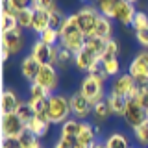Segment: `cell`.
Here are the masks:
<instances>
[{"label": "cell", "mask_w": 148, "mask_h": 148, "mask_svg": "<svg viewBox=\"0 0 148 148\" xmlns=\"http://www.w3.org/2000/svg\"><path fill=\"white\" fill-rule=\"evenodd\" d=\"M71 102L63 95H50L48 98V108H46V115H48L52 124H65L71 119Z\"/></svg>", "instance_id": "cell-2"}, {"label": "cell", "mask_w": 148, "mask_h": 148, "mask_svg": "<svg viewBox=\"0 0 148 148\" xmlns=\"http://www.w3.org/2000/svg\"><path fill=\"white\" fill-rule=\"evenodd\" d=\"M146 117H148V111H146Z\"/></svg>", "instance_id": "cell-49"}, {"label": "cell", "mask_w": 148, "mask_h": 148, "mask_svg": "<svg viewBox=\"0 0 148 148\" xmlns=\"http://www.w3.org/2000/svg\"><path fill=\"white\" fill-rule=\"evenodd\" d=\"M34 83L41 85L45 91H48L50 95H54V91L58 89V83H59V76H58V69H56V65H52V63L43 65Z\"/></svg>", "instance_id": "cell-9"}, {"label": "cell", "mask_w": 148, "mask_h": 148, "mask_svg": "<svg viewBox=\"0 0 148 148\" xmlns=\"http://www.w3.org/2000/svg\"><path fill=\"white\" fill-rule=\"evenodd\" d=\"M48 28H50V13L48 11H43V9H35L32 30H34L37 35H41L45 30H48Z\"/></svg>", "instance_id": "cell-21"}, {"label": "cell", "mask_w": 148, "mask_h": 148, "mask_svg": "<svg viewBox=\"0 0 148 148\" xmlns=\"http://www.w3.org/2000/svg\"><path fill=\"white\" fill-rule=\"evenodd\" d=\"M87 74H89V76H92L95 80L102 82V83H106V82H108V78H109V76H108V72H106V69H104V63H102V61L96 63V65H95V67H92Z\"/></svg>", "instance_id": "cell-36"}, {"label": "cell", "mask_w": 148, "mask_h": 148, "mask_svg": "<svg viewBox=\"0 0 148 148\" xmlns=\"http://www.w3.org/2000/svg\"><path fill=\"white\" fill-rule=\"evenodd\" d=\"M133 135H135V141L139 143V145L148 148V120L133 130Z\"/></svg>", "instance_id": "cell-33"}, {"label": "cell", "mask_w": 148, "mask_h": 148, "mask_svg": "<svg viewBox=\"0 0 148 148\" xmlns=\"http://www.w3.org/2000/svg\"><path fill=\"white\" fill-rule=\"evenodd\" d=\"M76 145V139H67V137H59L54 143V148H74Z\"/></svg>", "instance_id": "cell-44"}, {"label": "cell", "mask_w": 148, "mask_h": 148, "mask_svg": "<svg viewBox=\"0 0 148 148\" xmlns=\"http://www.w3.org/2000/svg\"><path fill=\"white\" fill-rule=\"evenodd\" d=\"M91 148H108V146H106V141H104V143H102V141H96Z\"/></svg>", "instance_id": "cell-45"}, {"label": "cell", "mask_w": 148, "mask_h": 148, "mask_svg": "<svg viewBox=\"0 0 148 148\" xmlns=\"http://www.w3.org/2000/svg\"><path fill=\"white\" fill-rule=\"evenodd\" d=\"M135 39H137V43L141 45L143 48H145V50H148V28L135 32Z\"/></svg>", "instance_id": "cell-43"}, {"label": "cell", "mask_w": 148, "mask_h": 148, "mask_svg": "<svg viewBox=\"0 0 148 148\" xmlns=\"http://www.w3.org/2000/svg\"><path fill=\"white\" fill-rule=\"evenodd\" d=\"M80 92H82V95H83L87 100L91 102L92 106H95V104H98L100 100H104V98H106L104 83H102V82H98V80H95V78H92V76H89V74H87V76L82 80Z\"/></svg>", "instance_id": "cell-7"}, {"label": "cell", "mask_w": 148, "mask_h": 148, "mask_svg": "<svg viewBox=\"0 0 148 148\" xmlns=\"http://www.w3.org/2000/svg\"><path fill=\"white\" fill-rule=\"evenodd\" d=\"M106 146L108 148H130V141L126 139V135L120 132H115L106 139Z\"/></svg>", "instance_id": "cell-26"}, {"label": "cell", "mask_w": 148, "mask_h": 148, "mask_svg": "<svg viewBox=\"0 0 148 148\" xmlns=\"http://www.w3.org/2000/svg\"><path fill=\"white\" fill-rule=\"evenodd\" d=\"M119 52H120L119 41H117V39H109L108 43H106V50H104V54H102L100 61L104 63V61H109V59H115V58H119Z\"/></svg>", "instance_id": "cell-30"}, {"label": "cell", "mask_w": 148, "mask_h": 148, "mask_svg": "<svg viewBox=\"0 0 148 148\" xmlns=\"http://www.w3.org/2000/svg\"><path fill=\"white\" fill-rule=\"evenodd\" d=\"M34 58L39 61L41 65H48L52 63V56H54V46L50 45H45L41 39H37L34 46H32V52H30Z\"/></svg>", "instance_id": "cell-15"}, {"label": "cell", "mask_w": 148, "mask_h": 148, "mask_svg": "<svg viewBox=\"0 0 148 148\" xmlns=\"http://www.w3.org/2000/svg\"><path fill=\"white\" fill-rule=\"evenodd\" d=\"M128 74L135 80L137 85L148 83V50H143L135 56V59H132L128 67Z\"/></svg>", "instance_id": "cell-6"}, {"label": "cell", "mask_w": 148, "mask_h": 148, "mask_svg": "<svg viewBox=\"0 0 148 148\" xmlns=\"http://www.w3.org/2000/svg\"><path fill=\"white\" fill-rule=\"evenodd\" d=\"M111 34H113V24H111V18L102 15L98 18V24H96L95 37H100V39H104V41H109V39H113Z\"/></svg>", "instance_id": "cell-22"}, {"label": "cell", "mask_w": 148, "mask_h": 148, "mask_svg": "<svg viewBox=\"0 0 148 148\" xmlns=\"http://www.w3.org/2000/svg\"><path fill=\"white\" fill-rule=\"evenodd\" d=\"M18 141H21L22 148H35V146H39V137H37L35 133H32L28 128L18 135Z\"/></svg>", "instance_id": "cell-31"}, {"label": "cell", "mask_w": 148, "mask_h": 148, "mask_svg": "<svg viewBox=\"0 0 148 148\" xmlns=\"http://www.w3.org/2000/svg\"><path fill=\"white\" fill-rule=\"evenodd\" d=\"M32 8L34 9H43V11H54V9H58V4H56V0H34V4H32Z\"/></svg>", "instance_id": "cell-38"}, {"label": "cell", "mask_w": 148, "mask_h": 148, "mask_svg": "<svg viewBox=\"0 0 148 148\" xmlns=\"http://www.w3.org/2000/svg\"><path fill=\"white\" fill-rule=\"evenodd\" d=\"M95 4H96L98 11H100L104 17L113 18V15H115V8H117L119 0H95Z\"/></svg>", "instance_id": "cell-28"}, {"label": "cell", "mask_w": 148, "mask_h": 148, "mask_svg": "<svg viewBox=\"0 0 148 148\" xmlns=\"http://www.w3.org/2000/svg\"><path fill=\"white\" fill-rule=\"evenodd\" d=\"M41 67H43V65H41L34 56L30 54V56H26V58L22 59V63H21V74L30 83H34L35 78H37V74H39V71H41Z\"/></svg>", "instance_id": "cell-17"}, {"label": "cell", "mask_w": 148, "mask_h": 148, "mask_svg": "<svg viewBox=\"0 0 148 148\" xmlns=\"http://www.w3.org/2000/svg\"><path fill=\"white\" fill-rule=\"evenodd\" d=\"M0 148H22L18 137H2L0 141Z\"/></svg>", "instance_id": "cell-42"}, {"label": "cell", "mask_w": 148, "mask_h": 148, "mask_svg": "<svg viewBox=\"0 0 148 148\" xmlns=\"http://www.w3.org/2000/svg\"><path fill=\"white\" fill-rule=\"evenodd\" d=\"M92 117H95L96 124H104V122H108V120L113 117V109H111L109 102L106 98L92 106Z\"/></svg>", "instance_id": "cell-20"}, {"label": "cell", "mask_w": 148, "mask_h": 148, "mask_svg": "<svg viewBox=\"0 0 148 148\" xmlns=\"http://www.w3.org/2000/svg\"><path fill=\"white\" fill-rule=\"evenodd\" d=\"M69 15H63L61 9H54V11H50V28L56 32H61V28L65 24V21H67Z\"/></svg>", "instance_id": "cell-32"}, {"label": "cell", "mask_w": 148, "mask_h": 148, "mask_svg": "<svg viewBox=\"0 0 148 148\" xmlns=\"http://www.w3.org/2000/svg\"><path fill=\"white\" fill-rule=\"evenodd\" d=\"M35 148H43V146H41V145H39V146H35Z\"/></svg>", "instance_id": "cell-48"}, {"label": "cell", "mask_w": 148, "mask_h": 148, "mask_svg": "<svg viewBox=\"0 0 148 148\" xmlns=\"http://www.w3.org/2000/svg\"><path fill=\"white\" fill-rule=\"evenodd\" d=\"M37 98H50V92L45 91L37 83H32L30 85V100H37Z\"/></svg>", "instance_id": "cell-40"}, {"label": "cell", "mask_w": 148, "mask_h": 148, "mask_svg": "<svg viewBox=\"0 0 148 148\" xmlns=\"http://www.w3.org/2000/svg\"><path fill=\"white\" fill-rule=\"evenodd\" d=\"M82 130V120L78 119H69L65 124H61V137L67 139H78Z\"/></svg>", "instance_id": "cell-24"}, {"label": "cell", "mask_w": 148, "mask_h": 148, "mask_svg": "<svg viewBox=\"0 0 148 148\" xmlns=\"http://www.w3.org/2000/svg\"><path fill=\"white\" fill-rule=\"evenodd\" d=\"M132 28L135 32H139V30H145V28H148V15L145 11H137V15H135V18H133V24H132Z\"/></svg>", "instance_id": "cell-39"}, {"label": "cell", "mask_w": 148, "mask_h": 148, "mask_svg": "<svg viewBox=\"0 0 148 148\" xmlns=\"http://www.w3.org/2000/svg\"><path fill=\"white\" fill-rule=\"evenodd\" d=\"M34 0H2V8L9 9L11 13H18L22 9H28L32 8Z\"/></svg>", "instance_id": "cell-29"}, {"label": "cell", "mask_w": 148, "mask_h": 148, "mask_svg": "<svg viewBox=\"0 0 148 148\" xmlns=\"http://www.w3.org/2000/svg\"><path fill=\"white\" fill-rule=\"evenodd\" d=\"M50 124H52V122H50L48 115H46V113H41V115H35V117L26 124V128L30 130L32 133H35V135L41 139V137H45L46 133H48Z\"/></svg>", "instance_id": "cell-16"}, {"label": "cell", "mask_w": 148, "mask_h": 148, "mask_svg": "<svg viewBox=\"0 0 148 148\" xmlns=\"http://www.w3.org/2000/svg\"><path fill=\"white\" fill-rule=\"evenodd\" d=\"M71 63H74V54L63 46H54V56H52V65L59 69H67Z\"/></svg>", "instance_id": "cell-19"}, {"label": "cell", "mask_w": 148, "mask_h": 148, "mask_svg": "<svg viewBox=\"0 0 148 148\" xmlns=\"http://www.w3.org/2000/svg\"><path fill=\"white\" fill-rule=\"evenodd\" d=\"M76 22L80 26L82 34L89 39V37H95V30H96V24H98V18L102 17V13L98 11L96 6H83L82 9H78L76 13Z\"/></svg>", "instance_id": "cell-3"}, {"label": "cell", "mask_w": 148, "mask_h": 148, "mask_svg": "<svg viewBox=\"0 0 148 148\" xmlns=\"http://www.w3.org/2000/svg\"><path fill=\"white\" fill-rule=\"evenodd\" d=\"M104 69H106V72H108L109 78L120 74V63H119V59L115 58V59H109V61H104Z\"/></svg>", "instance_id": "cell-41"}, {"label": "cell", "mask_w": 148, "mask_h": 148, "mask_svg": "<svg viewBox=\"0 0 148 148\" xmlns=\"http://www.w3.org/2000/svg\"><path fill=\"white\" fill-rule=\"evenodd\" d=\"M69 102H71V111H72V115L76 119L85 120L89 115H92V104L82 95L80 91H76L74 95L69 96Z\"/></svg>", "instance_id": "cell-11"}, {"label": "cell", "mask_w": 148, "mask_h": 148, "mask_svg": "<svg viewBox=\"0 0 148 148\" xmlns=\"http://www.w3.org/2000/svg\"><path fill=\"white\" fill-rule=\"evenodd\" d=\"M17 115H18V117H21L22 120H24V124H28L32 119L35 117V111L32 109L30 102H22V104L18 106V109H17Z\"/></svg>", "instance_id": "cell-34"}, {"label": "cell", "mask_w": 148, "mask_h": 148, "mask_svg": "<svg viewBox=\"0 0 148 148\" xmlns=\"http://www.w3.org/2000/svg\"><path fill=\"white\" fill-rule=\"evenodd\" d=\"M74 148H91V146H85V145H82V143H78V141H76V145H74Z\"/></svg>", "instance_id": "cell-46"}, {"label": "cell", "mask_w": 148, "mask_h": 148, "mask_svg": "<svg viewBox=\"0 0 148 148\" xmlns=\"http://www.w3.org/2000/svg\"><path fill=\"white\" fill-rule=\"evenodd\" d=\"M137 91V83L130 74H120L113 80L111 83V95H117V96H122V98H133Z\"/></svg>", "instance_id": "cell-10"}, {"label": "cell", "mask_w": 148, "mask_h": 148, "mask_svg": "<svg viewBox=\"0 0 148 148\" xmlns=\"http://www.w3.org/2000/svg\"><path fill=\"white\" fill-rule=\"evenodd\" d=\"M39 39L43 41L45 45L58 46V41H59V32H56V30H52V28H48V30H45L43 34L39 35Z\"/></svg>", "instance_id": "cell-37"}, {"label": "cell", "mask_w": 148, "mask_h": 148, "mask_svg": "<svg viewBox=\"0 0 148 148\" xmlns=\"http://www.w3.org/2000/svg\"><path fill=\"white\" fill-rule=\"evenodd\" d=\"M126 2H130V4H135V2H139V0H126Z\"/></svg>", "instance_id": "cell-47"}, {"label": "cell", "mask_w": 148, "mask_h": 148, "mask_svg": "<svg viewBox=\"0 0 148 148\" xmlns=\"http://www.w3.org/2000/svg\"><path fill=\"white\" fill-rule=\"evenodd\" d=\"M122 119H124V122H126L132 130H135L137 126H141L143 122H146V120H148L146 109L143 108L135 98H128L126 100V109H124Z\"/></svg>", "instance_id": "cell-5"}, {"label": "cell", "mask_w": 148, "mask_h": 148, "mask_svg": "<svg viewBox=\"0 0 148 148\" xmlns=\"http://www.w3.org/2000/svg\"><path fill=\"white\" fill-rule=\"evenodd\" d=\"M0 28H2V34H8V32H13L18 28L17 22V15L11 13L9 9L2 8V17H0Z\"/></svg>", "instance_id": "cell-23"}, {"label": "cell", "mask_w": 148, "mask_h": 148, "mask_svg": "<svg viewBox=\"0 0 148 148\" xmlns=\"http://www.w3.org/2000/svg\"><path fill=\"white\" fill-rule=\"evenodd\" d=\"M98 126L91 124L89 120H82V130H80V135H78L76 141L82 143L85 146H92L96 143V137H98Z\"/></svg>", "instance_id": "cell-18"}, {"label": "cell", "mask_w": 148, "mask_h": 148, "mask_svg": "<svg viewBox=\"0 0 148 148\" xmlns=\"http://www.w3.org/2000/svg\"><path fill=\"white\" fill-rule=\"evenodd\" d=\"M98 61H100V58H98L95 52H92V50H91L87 45L83 46V48H82L78 54H74V65H76L80 71H83V72H89Z\"/></svg>", "instance_id": "cell-12"}, {"label": "cell", "mask_w": 148, "mask_h": 148, "mask_svg": "<svg viewBox=\"0 0 148 148\" xmlns=\"http://www.w3.org/2000/svg\"><path fill=\"white\" fill-rule=\"evenodd\" d=\"M22 104V100L18 98V95L13 89H4L2 96H0V115H9V113H17L18 106Z\"/></svg>", "instance_id": "cell-14"}, {"label": "cell", "mask_w": 148, "mask_h": 148, "mask_svg": "<svg viewBox=\"0 0 148 148\" xmlns=\"http://www.w3.org/2000/svg\"><path fill=\"white\" fill-rule=\"evenodd\" d=\"M135 15H137L135 4H130V2H126V0H119L117 8H115L113 18H117L120 24H124V26H132Z\"/></svg>", "instance_id": "cell-13"}, {"label": "cell", "mask_w": 148, "mask_h": 148, "mask_svg": "<svg viewBox=\"0 0 148 148\" xmlns=\"http://www.w3.org/2000/svg\"><path fill=\"white\" fill-rule=\"evenodd\" d=\"M24 130L26 124L17 113L0 115V133H2V137H18Z\"/></svg>", "instance_id": "cell-8"}, {"label": "cell", "mask_w": 148, "mask_h": 148, "mask_svg": "<svg viewBox=\"0 0 148 148\" xmlns=\"http://www.w3.org/2000/svg\"><path fill=\"white\" fill-rule=\"evenodd\" d=\"M106 100L109 102L111 109H113V115H119V117H122L124 115V109H126V100L128 98H122V96H117V95H109L106 96Z\"/></svg>", "instance_id": "cell-27"}, {"label": "cell", "mask_w": 148, "mask_h": 148, "mask_svg": "<svg viewBox=\"0 0 148 148\" xmlns=\"http://www.w3.org/2000/svg\"><path fill=\"white\" fill-rule=\"evenodd\" d=\"M133 98L148 111V83L137 85V91H135V95H133Z\"/></svg>", "instance_id": "cell-35"}, {"label": "cell", "mask_w": 148, "mask_h": 148, "mask_svg": "<svg viewBox=\"0 0 148 148\" xmlns=\"http://www.w3.org/2000/svg\"><path fill=\"white\" fill-rule=\"evenodd\" d=\"M17 15V22L21 30H32V24H34V15H35V9L34 8H28L22 9V11L15 13Z\"/></svg>", "instance_id": "cell-25"}, {"label": "cell", "mask_w": 148, "mask_h": 148, "mask_svg": "<svg viewBox=\"0 0 148 148\" xmlns=\"http://www.w3.org/2000/svg\"><path fill=\"white\" fill-rule=\"evenodd\" d=\"M24 48V34L21 28L8 34H2L0 39V50H2V61H8L9 56H15Z\"/></svg>", "instance_id": "cell-4"}, {"label": "cell", "mask_w": 148, "mask_h": 148, "mask_svg": "<svg viewBox=\"0 0 148 148\" xmlns=\"http://www.w3.org/2000/svg\"><path fill=\"white\" fill-rule=\"evenodd\" d=\"M85 43H87V37L82 34L80 26L76 22V15H69L61 32H59V46L71 50L72 54H78L85 46Z\"/></svg>", "instance_id": "cell-1"}]
</instances>
